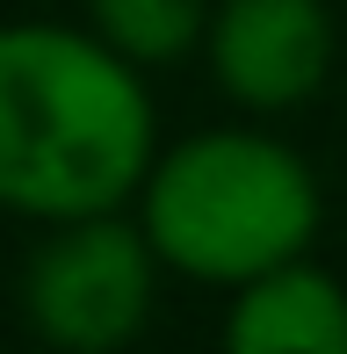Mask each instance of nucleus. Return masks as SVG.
Here are the masks:
<instances>
[{
	"instance_id": "20e7f679",
	"label": "nucleus",
	"mask_w": 347,
	"mask_h": 354,
	"mask_svg": "<svg viewBox=\"0 0 347 354\" xmlns=\"http://www.w3.org/2000/svg\"><path fill=\"white\" fill-rule=\"evenodd\" d=\"M203 73L246 116H297L340 66L333 0H210Z\"/></svg>"
},
{
	"instance_id": "f03ea898",
	"label": "nucleus",
	"mask_w": 347,
	"mask_h": 354,
	"mask_svg": "<svg viewBox=\"0 0 347 354\" xmlns=\"http://www.w3.org/2000/svg\"><path fill=\"white\" fill-rule=\"evenodd\" d=\"M131 217L167 275L239 289L261 268L311 253L326 224V188L290 138L261 123H210L152 152Z\"/></svg>"
},
{
	"instance_id": "f257e3e1",
	"label": "nucleus",
	"mask_w": 347,
	"mask_h": 354,
	"mask_svg": "<svg viewBox=\"0 0 347 354\" xmlns=\"http://www.w3.org/2000/svg\"><path fill=\"white\" fill-rule=\"evenodd\" d=\"M160 152L145 66L87 22H0V210L66 224L131 210Z\"/></svg>"
},
{
	"instance_id": "7ed1b4c3",
	"label": "nucleus",
	"mask_w": 347,
	"mask_h": 354,
	"mask_svg": "<svg viewBox=\"0 0 347 354\" xmlns=\"http://www.w3.org/2000/svg\"><path fill=\"white\" fill-rule=\"evenodd\" d=\"M160 275L167 268L131 210L44 224L22 261V326L58 354H116L145 333Z\"/></svg>"
},
{
	"instance_id": "423d86ee",
	"label": "nucleus",
	"mask_w": 347,
	"mask_h": 354,
	"mask_svg": "<svg viewBox=\"0 0 347 354\" xmlns=\"http://www.w3.org/2000/svg\"><path fill=\"white\" fill-rule=\"evenodd\" d=\"M80 8H87L94 37L145 73L196 58L203 29H210V0H80Z\"/></svg>"
},
{
	"instance_id": "39448f33",
	"label": "nucleus",
	"mask_w": 347,
	"mask_h": 354,
	"mask_svg": "<svg viewBox=\"0 0 347 354\" xmlns=\"http://www.w3.org/2000/svg\"><path fill=\"white\" fill-rule=\"evenodd\" d=\"M225 297L232 354H347V282L311 253L261 268Z\"/></svg>"
}]
</instances>
